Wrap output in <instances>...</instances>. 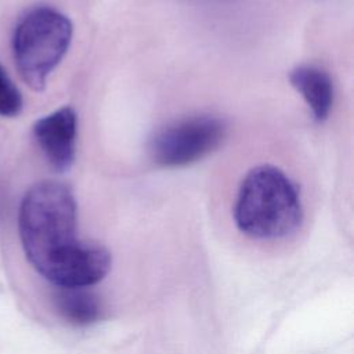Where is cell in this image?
<instances>
[{
    "label": "cell",
    "instance_id": "obj_4",
    "mask_svg": "<svg viewBox=\"0 0 354 354\" xmlns=\"http://www.w3.org/2000/svg\"><path fill=\"white\" fill-rule=\"evenodd\" d=\"M227 134V124L213 115H195L159 129L149 140L151 159L163 167L192 165L217 149Z\"/></svg>",
    "mask_w": 354,
    "mask_h": 354
},
{
    "label": "cell",
    "instance_id": "obj_6",
    "mask_svg": "<svg viewBox=\"0 0 354 354\" xmlns=\"http://www.w3.org/2000/svg\"><path fill=\"white\" fill-rule=\"evenodd\" d=\"M289 82L308 105L317 122L328 119L333 104V84L329 75L314 65H300L290 71Z\"/></svg>",
    "mask_w": 354,
    "mask_h": 354
},
{
    "label": "cell",
    "instance_id": "obj_1",
    "mask_svg": "<svg viewBox=\"0 0 354 354\" xmlns=\"http://www.w3.org/2000/svg\"><path fill=\"white\" fill-rule=\"evenodd\" d=\"M19 236L29 263L57 288H88L111 268L109 252L76 238V201L57 181H41L24 196Z\"/></svg>",
    "mask_w": 354,
    "mask_h": 354
},
{
    "label": "cell",
    "instance_id": "obj_7",
    "mask_svg": "<svg viewBox=\"0 0 354 354\" xmlns=\"http://www.w3.org/2000/svg\"><path fill=\"white\" fill-rule=\"evenodd\" d=\"M54 303L61 317L77 326L97 322L102 311L98 297L87 288H57Z\"/></svg>",
    "mask_w": 354,
    "mask_h": 354
},
{
    "label": "cell",
    "instance_id": "obj_8",
    "mask_svg": "<svg viewBox=\"0 0 354 354\" xmlns=\"http://www.w3.org/2000/svg\"><path fill=\"white\" fill-rule=\"evenodd\" d=\"M22 109V97L7 72L0 65V115L15 116Z\"/></svg>",
    "mask_w": 354,
    "mask_h": 354
},
{
    "label": "cell",
    "instance_id": "obj_2",
    "mask_svg": "<svg viewBox=\"0 0 354 354\" xmlns=\"http://www.w3.org/2000/svg\"><path fill=\"white\" fill-rule=\"evenodd\" d=\"M234 218L239 231L254 239L289 236L303 220L299 189L281 169L256 166L239 187Z\"/></svg>",
    "mask_w": 354,
    "mask_h": 354
},
{
    "label": "cell",
    "instance_id": "obj_3",
    "mask_svg": "<svg viewBox=\"0 0 354 354\" xmlns=\"http://www.w3.org/2000/svg\"><path fill=\"white\" fill-rule=\"evenodd\" d=\"M71 40V21L54 8L36 7L19 19L12 37L14 58L22 79L33 90L44 88Z\"/></svg>",
    "mask_w": 354,
    "mask_h": 354
},
{
    "label": "cell",
    "instance_id": "obj_5",
    "mask_svg": "<svg viewBox=\"0 0 354 354\" xmlns=\"http://www.w3.org/2000/svg\"><path fill=\"white\" fill-rule=\"evenodd\" d=\"M35 138L47 162L58 171H66L75 162L77 118L71 106L59 108L33 126Z\"/></svg>",
    "mask_w": 354,
    "mask_h": 354
}]
</instances>
